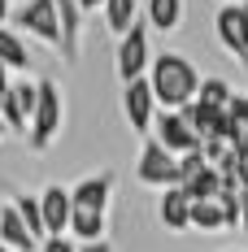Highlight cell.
Wrapping results in <instances>:
<instances>
[{"instance_id":"6da1fadb","label":"cell","mask_w":248,"mask_h":252,"mask_svg":"<svg viewBox=\"0 0 248 252\" xmlns=\"http://www.w3.org/2000/svg\"><path fill=\"white\" fill-rule=\"evenodd\" d=\"M200 70L192 57L183 52H152V65H148V87H152V100L161 113H178L183 104L196 100L200 92Z\"/></svg>"},{"instance_id":"7a4b0ae2","label":"cell","mask_w":248,"mask_h":252,"mask_svg":"<svg viewBox=\"0 0 248 252\" xmlns=\"http://www.w3.org/2000/svg\"><path fill=\"white\" fill-rule=\"evenodd\" d=\"M66 126V96H61V83L52 78H39V100H35V113H31V130H26V144L35 152H48L57 144Z\"/></svg>"},{"instance_id":"3957f363","label":"cell","mask_w":248,"mask_h":252,"mask_svg":"<svg viewBox=\"0 0 248 252\" xmlns=\"http://www.w3.org/2000/svg\"><path fill=\"white\" fill-rule=\"evenodd\" d=\"M148 65H152V31L148 22H131L126 35H118V52H113V74L118 83H135V78H148Z\"/></svg>"},{"instance_id":"277c9868","label":"cell","mask_w":248,"mask_h":252,"mask_svg":"<svg viewBox=\"0 0 248 252\" xmlns=\"http://www.w3.org/2000/svg\"><path fill=\"white\" fill-rule=\"evenodd\" d=\"M9 18H13V31H18V35H31V39H39V44H48V48L61 44V31H57V0H22Z\"/></svg>"},{"instance_id":"5b68a950","label":"cell","mask_w":248,"mask_h":252,"mask_svg":"<svg viewBox=\"0 0 248 252\" xmlns=\"http://www.w3.org/2000/svg\"><path fill=\"white\" fill-rule=\"evenodd\" d=\"M135 178H140L144 187L170 191V187H178V157H170V152L161 148L157 139H144L140 161H135Z\"/></svg>"},{"instance_id":"8992f818","label":"cell","mask_w":248,"mask_h":252,"mask_svg":"<svg viewBox=\"0 0 248 252\" xmlns=\"http://www.w3.org/2000/svg\"><path fill=\"white\" fill-rule=\"evenodd\" d=\"M122 113H126V122H131V130H135V135H144V139L152 135L157 100H152L148 78H135V83H126V87H122Z\"/></svg>"},{"instance_id":"52a82bcc","label":"cell","mask_w":248,"mask_h":252,"mask_svg":"<svg viewBox=\"0 0 248 252\" xmlns=\"http://www.w3.org/2000/svg\"><path fill=\"white\" fill-rule=\"evenodd\" d=\"M148 139H157V144L170 152V157L200 152V139L187 130V122H183L178 113H161V109H157V118H152V135H148Z\"/></svg>"},{"instance_id":"ba28073f","label":"cell","mask_w":248,"mask_h":252,"mask_svg":"<svg viewBox=\"0 0 248 252\" xmlns=\"http://www.w3.org/2000/svg\"><path fill=\"white\" fill-rule=\"evenodd\" d=\"M213 35H218V44H222L235 61L248 65V22H244V13H240V4H222V9L213 13Z\"/></svg>"},{"instance_id":"9c48e42d","label":"cell","mask_w":248,"mask_h":252,"mask_svg":"<svg viewBox=\"0 0 248 252\" xmlns=\"http://www.w3.org/2000/svg\"><path fill=\"white\" fill-rule=\"evenodd\" d=\"M70 213H74V204H70V187H61V183H48V187L39 191L44 239H48V235H66V230H70Z\"/></svg>"},{"instance_id":"30bf717a","label":"cell","mask_w":248,"mask_h":252,"mask_svg":"<svg viewBox=\"0 0 248 252\" xmlns=\"http://www.w3.org/2000/svg\"><path fill=\"white\" fill-rule=\"evenodd\" d=\"M83 9H78L74 0H57V31H61V44H57V52H61V61L66 65H74L78 52H83Z\"/></svg>"},{"instance_id":"8fae6325","label":"cell","mask_w":248,"mask_h":252,"mask_svg":"<svg viewBox=\"0 0 248 252\" xmlns=\"http://www.w3.org/2000/svg\"><path fill=\"white\" fill-rule=\"evenodd\" d=\"M109 200H113V174L100 170L92 178H78L70 187V204L74 209H92V213H109Z\"/></svg>"},{"instance_id":"7c38bea8","label":"cell","mask_w":248,"mask_h":252,"mask_svg":"<svg viewBox=\"0 0 248 252\" xmlns=\"http://www.w3.org/2000/svg\"><path fill=\"white\" fill-rule=\"evenodd\" d=\"M0 244L9 252H35L39 244L31 239V230L22 226V218L13 213V200H0Z\"/></svg>"},{"instance_id":"4fadbf2b","label":"cell","mask_w":248,"mask_h":252,"mask_svg":"<svg viewBox=\"0 0 248 252\" xmlns=\"http://www.w3.org/2000/svg\"><path fill=\"white\" fill-rule=\"evenodd\" d=\"M157 218H161V226H166V230H187V226H192V200L183 196V187H170V191H161Z\"/></svg>"},{"instance_id":"5bb4252c","label":"cell","mask_w":248,"mask_h":252,"mask_svg":"<svg viewBox=\"0 0 248 252\" xmlns=\"http://www.w3.org/2000/svg\"><path fill=\"white\" fill-rule=\"evenodd\" d=\"M74 244H96L109 239V213H92V209H74L70 213V230H66Z\"/></svg>"},{"instance_id":"9a60e30c","label":"cell","mask_w":248,"mask_h":252,"mask_svg":"<svg viewBox=\"0 0 248 252\" xmlns=\"http://www.w3.org/2000/svg\"><path fill=\"white\" fill-rule=\"evenodd\" d=\"M0 65L4 70H18V74L31 70V48H26V39L13 26H0Z\"/></svg>"},{"instance_id":"2e32d148","label":"cell","mask_w":248,"mask_h":252,"mask_svg":"<svg viewBox=\"0 0 248 252\" xmlns=\"http://www.w3.org/2000/svg\"><path fill=\"white\" fill-rule=\"evenodd\" d=\"M144 22H148V31H157V35L178 31V22H183V0H148Z\"/></svg>"},{"instance_id":"e0dca14e","label":"cell","mask_w":248,"mask_h":252,"mask_svg":"<svg viewBox=\"0 0 248 252\" xmlns=\"http://www.w3.org/2000/svg\"><path fill=\"white\" fill-rule=\"evenodd\" d=\"M100 13H105L109 35L118 39V35L131 31V22H140V0H105V4H100Z\"/></svg>"},{"instance_id":"ac0fdd59","label":"cell","mask_w":248,"mask_h":252,"mask_svg":"<svg viewBox=\"0 0 248 252\" xmlns=\"http://www.w3.org/2000/svg\"><path fill=\"white\" fill-rule=\"evenodd\" d=\"M183 196H187L192 204H196V200H218V196H222V174H218L213 165L196 170V174L183 183Z\"/></svg>"},{"instance_id":"d6986e66","label":"cell","mask_w":248,"mask_h":252,"mask_svg":"<svg viewBox=\"0 0 248 252\" xmlns=\"http://www.w3.org/2000/svg\"><path fill=\"white\" fill-rule=\"evenodd\" d=\"M13 213L22 218V226L31 230V239H35V244H44V218H39V196H31V191H18V196H13Z\"/></svg>"},{"instance_id":"ffe728a7","label":"cell","mask_w":248,"mask_h":252,"mask_svg":"<svg viewBox=\"0 0 248 252\" xmlns=\"http://www.w3.org/2000/svg\"><path fill=\"white\" fill-rule=\"evenodd\" d=\"M200 104H209V109H226V100H231V83L226 78H200V92H196Z\"/></svg>"},{"instance_id":"44dd1931","label":"cell","mask_w":248,"mask_h":252,"mask_svg":"<svg viewBox=\"0 0 248 252\" xmlns=\"http://www.w3.org/2000/svg\"><path fill=\"white\" fill-rule=\"evenodd\" d=\"M192 226H196V230H226L218 200H196V204H192Z\"/></svg>"},{"instance_id":"7402d4cb","label":"cell","mask_w":248,"mask_h":252,"mask_svg":"<svg viewBox=\"0 0 248 252\" xmlns=\"http://www.w3.org/2000/svg\"><path fill=\"white\" fill-rule=\"evenodd\" d=\"M218 209H222V226L240 230V191H222L218 196Z\"/></svg>"},{"instance_id":"603a6c76","label":"cell","mask_w":248,"mask_h":252,"mask_svg":"<svg viewBox=\"0 0 248 252\" xmlns=\"http://www.w3.org/2000/svg\"><path fill=\"white\" fill-rule=\"evenodd\" d=\"M35 252H78V244L70 239V235H48V239H44Z\"/></svg>"},{"instance_id":"cb8c5ba5","label":"cell","mask_w":248,"mask_h":252,"mask_svg":"<svg viewBox=\"0 0 248 252\" xmlns=\"http://www.w3.org/2000/svg\"><path fill=\"white\" fill-rule=\"evenodd\" d=\"M78 252H118L109 239H96V244H78Z\"/></svg>"},{"instance_id":"d4e9b609","label":"cell","mask_w":248,"mask_h":252,"mask_svg":"<svg viewBox=\"0 0 248 252\" xmlns=\"http://www.w3.org/2000/svg\"><path fill=\"white\" fill-rule=\"evenodd\" d=\"M9 87H13V74H9V70H4V65H0V100H4V96H9Z\"/></svg>"},{"instance_id":"484cf974","label":"cell","mask_w":248,"mask_h":252,"mask_svg":"<svg viewBox=\"0 0 248 252\" xmlns=\"http://www.w3.org/2000/svg\"><path fill=\"white\" fill-rule=\"evenodd\" d=\"M240 230H248V191H240Z\"/></svg>"},{"instance_id":"4316f807","label":"cell","mask_w":248,"mask_h":252,"mask_svg":"<svg viewBox=\"0 0 248 252\" xmlns=\"http://www.w3.org/2000/svg\"><path fill=\"white\" fill-rule=\"evenodd\" d=\"M74 4H78V9H83V13H96V9H100V4H105V0H74Z\"/></svg>"},{"instance_id":"83f0119b","label":"cell","mask_w":248,"mask_h":252,"mask_svg":"<svg viewBox=\"0 0 248 252\" xmlns=\"http://www.w3.org/2000/svg\"><path fill=\"white\" fill-rule=\"evenodd\" d=\"M235 152H240V157H248V126H244V135H240V148H235Z\"/></svg>"},{"instance_id":"f1b7e54d","label":"cell","mask_w":248,"mask_h":252,"mask_svg":"<svg viewBox=\"0 0 248 252\" xmlns=\"http://www.w3.org/2000/svg\"><path fill=\"white\" fill-rule=\"evenodd\" d=\"M9 13H13V9H9V0H0V22H9Z\"/></svg>"},{"instance_id":"f546056e","label":"cell","mask_w":248,"mask_h":252,"mask_svg":"<svg viewBox=\"0 0 248 252\" xmlns=\"http://www.w3.org/2000/svg\"><path fill=\"white\" fill-rule=\"evenodd\" d=\"M240 13H244V22H248V0H240Z\"/></svg>"},{"instance_id":"4dcf8cb0","label":"cell","mask_w":248,"mask_h":252,"mask_svg":"<svg viewBox=\"0 0 248 252\" xmlns=\"http://www.w3.org/2000/svg\"><path fill=\"white\" fill-rule=\"evenodd\" d=\"M4 135H9V130H4V122H0V144H4Z\"/></svg>"},{"instance_id":"1f68e13d","label":"cell","mask_w":248,"mask_h":252,"mask_svg":"<svg viewBox=\"0 0 248 252\" xmlns=\"http://www.w3.org/2000/svg\"><path fill=\"white\" fill-rule=\"evenodd\" d=\"M0 252H9V248H4V244H0Z\"/></svg>"}]
</instances>
